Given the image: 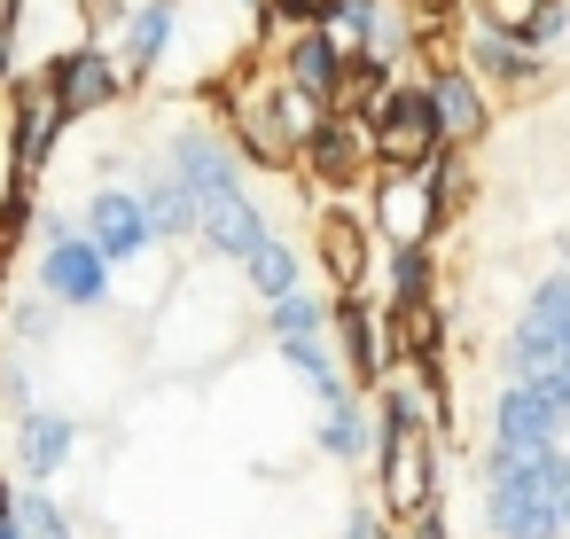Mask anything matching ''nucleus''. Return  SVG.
Listing matches in <instances>:
<instances>
[{"label": "nucleus", "mask_w": 570, "mask_h": 539, "mask_svg": "<svg viewBox=\"0 0 570 539\" xmlns=\"http://www.w3.org/2000/svg\"><path fill=\"white\" fill-rule=\"evenodd\" d=\"M367 134H375V157L399 165V173H422L430 149H438V118H430V95H391L367 110Z\"/></svg>", "instance_id": "obj_1"}, {"label": "nucleus", "mask_w": 570, "mask_h": 539, "mask_svg": "<svg viewBox=\"0 0 570 539\" xmlns=\"http://www.w3.org/2000/svg\"><path fill=\"white\" fill-rule=\"evenodd\" d=\"M383 492H391V508H399V516H422V500H430V453H422V430H414V422H391Z\"/></svg>", "instance_id": "obj_2"}, {"label": "nucleus", "mask_w": 570, "mask_h": 539, "mask_svg": "<svg viewBox=\"0 0 570 539\" xmlns=\"http://www.w3.org/2000/svg\"><path fill=\"white\" fill-rule=\"evenodd\" d=\"M367 149H375V134H360L352 118H328V110H321V126L305 134V165H313L321 180H360Z\"/></svg>", "instance_id": "obj_3"}, {"label": "nucleus", "mask_w": 570, "mask_h": 539, "mask_svg": "<svg viewBox=\"0 0 570 539\" xmlns=\"http://www.w3.org/2000/svg\"><path fill=\"white\" fill-rule=\"evenodd\" d=\"M56 126H63V95H56L48 79H40V87H24V95H17V173H40V157H48Z\"/></svg>", "instance_id": "obj_4"}, {"label": "nucleus", "mask_w": 570, "mask_h": 539, "mask_svg": "<svg viewBox=\"0 0 570 539\" xmlns=\"http://www.w3.org/2000/svg\"><path fill=\"white\" fill-rule=\"evenodd\" d=\"M289 87L297 95H313L321 110L336 102V87H344V48L328 40V32H305L297 48H289Z\"/></svg>", "instance_id": "obj_5"}, {"label": "nucleus", "mask_w": 570, "mask_h": 539, "mask_svg": "<svg viewBox=\"0 0 570 539\" xmlns=\"http://www.w3.org/2000/svg\"><path fill=\"white\" fill-rule=\"evenodd\" d=\"M48 87L63 95V110H102V102L118 95V79H110V63H102L95 48H71V56L48 71Z\"/></svg>", "instance_id": "obj_6"}, {"label": "nucleus", "mask_w": 570, "mask_h": 539, "mask_svg": "<svg viewBox=\"0 0 570 539\" xmlns=\"http://www.w3.org/2000/svg\"><path fill=\"white\" fill-rule=\"evenodd\" d=\"M430 118H438V141H445V149H461V141L484 134V102H476L469 79H438V87H430Z\"/></svg>", "instance_id": "obj_7"}, {"label": "nucleus", "mask_w": 570, "mask_h": 539, "mask_svg": "<svg viewBox=\"0 0 570 539\" xmlns=\"http://www.w3.org/2000/svg\"><path fill=\"white\" fill-rule=\"evenodd\" d=\"M48 290H56V297H95V290H102V258H95L87 243H56V258H48Z\"/></svg>", "instance_id": "obj_8"}, {"label": "nucleus", "mask_w": 570, "mask_h": 539, "mask_svg": "<svg viewBox=\"0 0 570 539\" xmlns=\"http://www.w3.org/2000/svg\"><path fill=\"white\" fill-rule=\"evenodd\" d=\"M95 235H102V251H134V243L149 235V212H141V204H126V196H102Z\"/></svg>", "instance_id": "obj_9"}, {"label": "nucleus", "mask_w": 570, "mask_h": 539, "mask_svg": "<svg viewBox=\"0 0 570 539\" xmlns=\"http://www.w3.org/2000/svg\"><path fill=\"white\" fill-rule=\"evenodd\" d=\"M321 251H328L336 282L352 290V282H360V266H367V243H360V227H352V219H321Z\"/></svg>", "instance_id": "obj_10"}, {"label": "nucleus", "mask_w": 570, "mask_h": 539, "mask_svg": "<svg viewBox=\"0 0 570 539\" xmlns=\"http://www.w3.org/2000/svg\"><path fill=\"white\" fill-rule=\"evenodd\" d=\"M344 344H352V367H360V375H375V367H383V344H375V321H367L360 305H344Z\"/></svg>", "instance_id": "obj_11"}, {"label": "nucleus", "mask_w": 570, "mask_h": 539, "mask_svg": "<svg viewBox=\"0 0 570 539\" xmlns=\"http://www.w3.org/2000/svg\"><path fill=\"white\" fill-rule=\"evenodd\" d=\"M484 71H500V79H523V71H531L523 40H515V32H492V40H484Z\"/></svg>", "instance_id": "obj_12"}, {"label": "nucleus", "mask_w": 570, "mask_h": 539, "mask_svg": "<svg viewBox=\"0 0 570 539\" xmlns=\"http://www.w3.org/2000/svg\"><path fill=\"white\" fill-rule=\"evenodd\" d=\"M399 336H406V352H430V344H438V313H430L422 297H406V321H399Z\"/></svg>", "instance_id": "obj_13"}, {"label": "nucleus", "mask_w": 570, "mask_h": 539, "mask_svg": "<svg viewBox=\"0 0 570 539\" xmlns=\"http://www.w3.org/2000/svg\"><path fill=\"white\" fill-rule=\"evenodd\" d=\"M165 24H173L165 9H141V24H134V63H149V56H157V40H165Z\"/></svg>", "instance_id": "obj_14"}, {"label": "nucleus", "mask_w": 570, "mask_h": 539, "mask_svg": "<svg viewBox=\"0 0 570 539\" xmlns=\"http://www.w3.org/2000/svg\"><path fill=\"white\" fill-rule=\"evenodd\" d=\"M250 266H258V282H266V290H274V297H282V290H289V258H282V251H274V243H258V251H250Z\"/></svg>", "instance_id": "obj_15"}, {"label": "nucleus", "mask_w": 570, "mask_h": 539, "mask_svg": "<svg viewBox=\"0 0 570 539\" xmlns=\"http://www.w3.org/2000/svg\"><path fill=\"white\" fill-rule=\"evenodd\" d=\"M56 453H63V430L40 422V430H32V461H56Z\"/></svg>", "instance_id": "obj_16"}, {"label": "nucleus", "mask_w": 570, "mask_h": 539, "mask_svg": "<svg viewBox=\"0 0 570 539\" xmlns=\"http://www.w3.org/2000/svg\"><path fill=\"white\" fill-rule=\"evenodd\" d=\"M32 531H40V539H63V523H56V508H48V500H32Z\"/></svg>", "instance_id": "obj_17"}, {"label": "nucleus", "mask_w": 570, "mask_h": 539, "mask_svg": "<svg viewBox=\"0 0 570 539\" xmlns=\"http://www.w3.org/2000/svg\"><path fill=\"white\" fill-rule=\"evenodd\" d=\"M492 9H500L508 24H531V17H539V0H492Z\"/></svg>", "instance_id": "obj_18"}, {"label": "nucleus", "mask_w": 570, "mask_h": 539, "mask_svg": "<svg viewBox=\"0 0 570 539\" xmlns=\"http://www.w3.org/2000/svg\"><path fill=\"white\" fill-rule=\"evenodd\" d=\"M0 539H24V531H17V516H9V508H0Z\"/></svg>", "instance_id": "obj_19"}, {"label": "nucleus", "mask_w": 570, "mask_h": 539, "mask_svg": "<svg viewBox=\"0 0 570 539\" xmlns=\"http://www.w3.org/2000/svg\"><path fill=\"white\" fill-rule=\"evenodd\" d=\"M0 71H9V40H0Z\"/></svg>", "instance_id": "obj_20"}, {"label": "nucleus", "mask_w": 570, "mask_h": 539, "mask_svg": "<svg viewBox=\"0 0 570 539\" xmlns=\"http://www.w3.org/2000/svg\"><path fill=\"white\" fill-rule=\"evenodd\" d=\"M414 9H445V0H414Z\"/></svg>", "instance_id": "obj_21"}]
</instances>
